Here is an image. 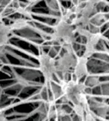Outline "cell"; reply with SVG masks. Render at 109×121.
<instances>
[{
    "instance_id": "cell-1",
    "label": "cell",
    "mask_w": 109,
    "mask_h": 121,
    "mask_svg": "<svg viewBox=\"0 0 109 121\" xmlns=\"http://www.w3.org/2000/svg\"><path fill=\"white\" fill-rule=\"evenodd\" d=\"M76 31L71 22L60 17L53 27L51 35V41L60 45L62 47L67 45H72L75 41Z\"/></svg>"
},
{
    "instance_id": "cell-2",
    "label": "cell",
    "mask_w": 109,
    "mask_h": 121,
    "mask_svg": "<svg viewBox=\"0 0 109 121\" xmlns=\"http://www.w3.org/2000/svg\"><path fill=\"white\" fill-rule=\"evenodd\" d=\"M63 48L65 50L63 55L55 60L56 75H64L71 72H73L77 64L78 57L75 53L72 45L64 46Z\"/></svg>"
},
{
    "instance_id": "cell-3",
    "label": "cell",
    "mask_w": 109,
    "mask_h": 121,
    "mask_svg": "<svg viewBox=\"0 0 109 121\" xmlns=\"http://www.w3.org/2000/svg\"><path fill=\"white\" fill-rule=\"evenodd\" d=\"M40 71L43 75L46 84H50L54 75H56L55 59L50 56L47 53L41 51L38 55Z\"/></svg>"
},
{
    "instance_id": "cell-4",
    "label": "cell",
    "mask_w": 109,
    "mask_h": 121,
    "mask_svg": "<svg viewBox=\"0 0 109 121\" xmlns=\"http://www.w3.org/2000/svg\"><path fill=\"white\" fill-rule=\"evenodd\" d=\"M102 38L101 33L100 34H93L86 39V43L85 45V50L83 56L86 58H90L94 53L96 52V47Z\"/></svg>"
},
{
    "instance_id": "cell-5",
    "label": "cell",
    "mask_w": 109,
    "mask_h": 121,
    "mask_svg": "<svg viewBox=\"0 0 109 121\" xmlns=\"http://www.w3.org/2000/svg\"><path fill=\"white\" fill-rule=\"evenodd\" d=\"M88 59L84 56H80L77 58V64L75 65L73 74L75 76V81L81 82V80L84 77H86L88 74Z\"/></svg>"
},
{
    "instance_id": "cell-6",
    "label": "cell",
    "mask_w": 109,
    "mask_h": 121,
    "mask_svg": "<svg viewBox=\"0 0 109 121\" xmlns=\"http://www.w3.org/2000/svg\"><path fill=\"white\" fill-rule=\"evenodd\" d=\"M10 32L11 30L8 25H5L2 22H0V48L7 44Z\"/></svg>"
},
{
    "instance_id": "cell-7",
    "label": "cell",
    "mask_w": 109,
    "mask_h": 121,
    "mask_svg": "<svg viewBox=\"0 0 109 121\" xmlns=\"http://www.w3.org/2000/svg\"><path fill=\"white\" fill-rule=\"evenodd\" d=\"M28 25V19L23 17V18H19V19H15L11 22V24L8 25L10 29L12 30H20L22 28H25Z\"/></svg>"
},
{
    "instance_id": "cell-8",
    "label": "cell",
    "mask_w": 109,
    "mask_h": 121,
    "mask_svg": "<svg viewBox=\"0 0 109 121\" xmlns=\"http://www.w3.org/2000/svg\"><path fill=\"white\" fill-rule=\"evenodd\" d=\"M2 11L0 10V22H2Z\"/></svg>"
}]
</instances>
